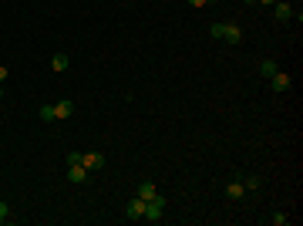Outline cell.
Wrapping results in <instances>:
<instances>
[{
	"instance_id": "ffe728a7",
	"label": "cell",
	"mask_w": 303,
	"mask_h": 226,
	"mask_svg": "<svg viewBox=\"0 0 303 226\" xmlns=\"http://www.w3.org/2000/svg\"><path fill=\"white\" fill-rule=\"evenodd\" d=\"M256 3H266V7H269V3H276V0H256Z\"/></svg>"
},
{
	"instance_id": "d6986e66",
	"label": "cell",
	"mask_w": 303,
	"mask_h": 226,
	"mask_svg": "<svg viewBox=\"0 0 303 226\" xmlns=\"http://www.w3.org/2000/svg\"><path fill=\"white\" fill-rule=\"evenodd\" d=\"M0 81H7V68L3 64H0Z\"/></svg>"
},
{
	"instance_id": "ba28073f",
	"label": "cell",
	"mask_w": 303,
	"mask_h": 226,
	"mask_svg": "<svg viewBox=\"0 0 303 226\" xmlns=\"http://www.w3.org/2000/svg\"><path fill=\"white\" fill-rule=\"evenodd\" d=\"M243 192H246V186H243L239 179H232V182L226 186V196H229V199H243Z\"/></svg>"
},
{
	"instance_id": "8fae6325",
	"label": "cell",
	"mask_w": 303,
	"mask_h": 226,
	"mask_svg": "<svg viewBox=\"0 0 303 226\" xmlns=\"http://www.w3.org/2000/svg\"><path fill=\"white\" fill-rule=\"evenodd\" d=\"M51 68H54V71H68V68H71V57L68 54H54L51 57Z\"/></svg>"
},
{
	"instance_id": "7a4b0ae2",
	"label": "cell",
	"mask_w": 303,
	"mask_h": 226,
	"mask_svg": "<svg viewBox=\"0 0 303 226\" xmlns=\"http://www.w3.org/2000/svg\"><path fill=\"white\" fill-rule=\"evenodd\" d=\"M71 115H75V101H71V98H64V101L54 105V122H64V118H71Z\"/></svg>"
},
{
	"instance_id": "277c9868",
	"label": "cell",
	"mask_w": 303,
	"mask_h": 226,
	"mask_svg": "<svg viewBox=\"0 0 303 226\" xmlns=\"http://www.w3.org/2000/svg\"><path fill=\"white\" fill-rule=\"evenodd\" d=\"M81 166H84L88 172H95V169L105 166V155H101V152H88V155H81Z\"/></svg>"
},
{
	"instance_id": "6da1fadb",
	"label": "cell",
	"mask_w": 303,
	"mask_h": 226,
	"mask_svg": "<svg viewBox=\"0 0 303 226\" xmlns=\"http://www.w3.org/2000/svg\"><path fill=\"white\" fill-rule=\"evenodd\" d=\"M162 209H165V199H162V196H152L149 203H145V216H142V220L158 223V220H162Z\"/></svg>"
},
{
	"instance_id": "2e32d148",
	"label": "cell",
	"mask_w": 303,
	"mask_h": 226,
	"mask_svg": "<svg viewBox=\"0 0 303 226\" xmlns=\"http://www.w3.org/2000/svg\"><path fill=\"white\" fill-rule=\"evenodd\" d=\"M209 34H212V41H223V24H212Z\"/></svg>"
},
{
	"instance_id": "9c48e42d",
	"label": "cell",
	"mask_w": 303,
	"mask_h": 226,
	"mask_svg": "<svg viewBox=\"0 0 303 226\" xmlns=\"http://www.w3.org/2000/svg\"><path fill=\"white\" fill-rule=\"evenodd\" d=\"M135 196H138V199H145V203H149L152 196H158V189H155V182H142V186H138V192H135Z\"/></svg>"
},
{
	"instance_id": "3957f363",
	"label": "cell",
	"mask_w": 303,
	"mask_h": 226,
	"mask_svg": "<svg viewBox=\"0 0 303 226\" xmlns=\"http://www.w3.org/2000/svg\"><path fill=\"white\" fill-rule=\"evenodd\" d=\"M223 41L226 44H239L243 41V27L239 24H223Z\"/></svg>"
},
{
	"instance_id": "8992f818",
	"label": "cell",
	"mask_w": 303,
	"mask_h": 226,
	"mask_svg": "<svg viewBox=\"0 0 303 226\" xmlns=\"http://www.w3.org/2000/svg\"><path fill=\"white\" fill-rule=\"evenodd\" d=\"M273 14H276V20H280V24H286V20L293 17V7H290V3H283V0H276V3H273Z\"/></svg>"
},
{
	"instance_id": "9a60e30c",
	"label": "cell",
	"mask_w": 303,
	"mask_h": 226,
	"mask_svg": "<svg viewBox=\"0 0 303 226\" xmlns=\"http://www.w3.org/2000/svg\"><path fill=\"white\" fill-rule=\"evenodd\" d=\"M243 186H246V189H260V186H263V179H260V176H246Z\"/></svg>"
},
{
	"instance_id": "7402d4cb",
	"label": "cell",
	"mask_w": 303,
	"mask_h": 226,
	"mask_svg": "<svg viewBox=\"0 0 303 226\" xmlns=\"http://www.w3.org/2000/svg\"><path fill=\"white\" fill-rule=\"evenodd\" d=\"M206 3H216V0H206Z\"/></svg>"
},
{
	"instance_id": "44dd1931",
	"label": "cell",
	"mask_w": 303,
	"mask_h": 226,
	"mask_svg": "<svg viewBox=\"0 0 303 226\" xmlns=\"http://www.w3.org/2000/svg\"><path fill=\"white\" fill-rule=\"evenodd\" d=\"M0 98H3V85H0Z\"/></svg>"
},
{
	"instance_id": "ac0fdd59",
	"label": "cell",
	"mask_w": 303,
	"mask_h": 226,
	"mask_svg": "<svg viewBox=\"0 0 303 226\" xmlns=\"http://www.w3.org/2000/svg\"><path fill=\"white\" fill-rule=\"evenodd\" d=\"M192 7H206V0H189Z\"/></svg>"
},
{
	"instance_id": "5bb4252c",
	"label": "cell",
	"mask_w": 303,
	"mask_h": 226,
	"mask_svg": "<svg viewBox=\"0 0 303 226\" xmlns=\"http://www.w3.org/2000/svg\"><path fill=\"white\" fill-rule=\"evenodd\" d=\"M269 223H273V226H286V223H290V216H286V213H273Z\"/></svg>"
},
{
	"instance_id": "7c38bea8",
	"label": "cell",
	"mask_w": 303,
	"mask_h": 226,
	"mask_svg": "<svg viewBox=\"0 0 303 226\" xmlns=\"http://www.w3.org/2000/svg\"><path fill=\"white\" fill-rule=\"evenodd\" d=\"M276 71H280V68H276V61H263V64H260V75H263V78H273Z\"/></svg>"
},
{
	"instance_id": "30bf717a",
	"label": "cell",
	"mask_w": 303,
	"mask_h": 226,
	"mask_svg": "<svg viewBox=\"0 0 303 226\" xmlns=\"http://www.w3.org/2000/svg\"><path fill=\"white\" fill-rule=\"evenodd\" d=\"M84 179H88V169H84V166H71V169H68V182H84Z\"/></svg>"
},
{
	"instance_id": "5b68a950",
	"label": "cell",
	"mask_w": 303,
	"mask_h": 226,
	"mask_svg": "<svg viewBox=\"0 0 303 226\" xmlns=\"http://www.w3.org/2000/svg\"><path fill=\"white\" fill-rule=\"evenodd\" d=\"M125 216H128V220H142V216H145V199H138V196H135L132 203L125 206Z\"/></svg>"
},
{
	"instance_id": "52a82bcc",
	"label": "cell",
	"mask_w": 303,
	"mask_h": 226,
	"mask_svg": "<svg viewBox=\"0 0 303 226\" xmlns=\"http://www.w3.org/2000/svg\"><path fill=\"white\" fill-rule=\"evenodd\" d=\"M269 85H273V91H286V88H290V75H283V71H276V75L269 78Z\"/></svg>"
},
{
	"instance_id": "4fadbf2b",
	"label": "cell",
	"mask_w": 303,
	"mask_h": 226,
	"mask_svg": "<svg viewBox=\"0 0 303 226\" xmlns=\"http://www.w3.org/2000/svg\"><path fill=\"white\" fill-rule=\"evenodd\" d=\"M38 115H40V122H54V105H44Z\"/></svg>"
},
{
	"instance_id": "e0dca14e",
	"label": "cell",
	"mask_w": 303,
	"mask_h": 226,
	"mask_svg": "<svg viewBox=\"0 0 303 226\" xmlns=\"http://www.w3.org/2000/svg\"><path fill=\"white\" fill-rule=\"evenodd\" d=\"M7 213H10V206H7V203H0V223L7 220Z\"/></svg>"
}]
</instances>
